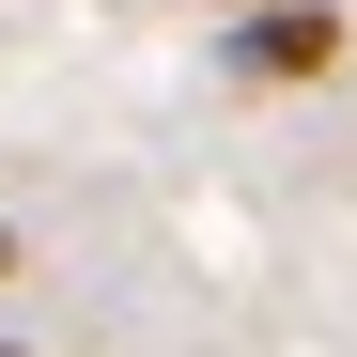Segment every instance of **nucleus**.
<instances>
[{
	"mask_svg": "<svg viewBox=\"0 0 357 357\" xmlns=\"http://www.w3.org/2000/svg\"><path fill=\"white\" fill-rule=\"evenodd\" d=\"M0 357H31V342H0Z\"/></svg>",
	"mask_w": 357,
	"mask_h": 357,
	"instance_id": "nucleus-3",
	"label": "nucleus"
},
{
	"mask_svg": "<svg viewBox=\"0 0 357 357\" xmlns=\"http://www.w3.org/2000/svg\"><path fill=\"white\" fill-rule=\"evenodd\" d=\"M218 16H264V0H218Z\"/></svg>",
	"mask_w": 357,
	"mask_h": 357,
	"instance_id": "nucleus-2",
	"label": "nucleus"
},
{
	"mask_svg": "<svg viewBox=\"0 0 357 357\" xmlns=\"http://www.w3.org/2000/svg\"><path fill=\"white\" fill-rule=\"evenodd\" d=\"M233 63L249 78H326L342 63V0H264V16H233Z\"/></svg>",
	"mask_w": 357,
	"mask_h": 357,
	"instance_id": "nucleus-1",
	"label": "nucleus"
}]
</instances>
